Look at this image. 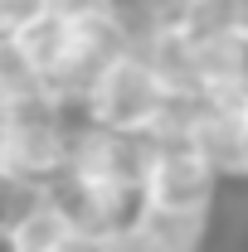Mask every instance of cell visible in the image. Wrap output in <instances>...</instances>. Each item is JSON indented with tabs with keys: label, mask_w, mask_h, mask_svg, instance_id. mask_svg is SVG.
<instances>
[{
	"label": "cell",
	"mask_w": 248,
	"mask_h": 252,
	"mask_svg": "<svg viewBox=\"0 0 248 252\" xmlns=\"http://www.w3.org/2000/svg\"><path fill=\"white\" fill-rule=\"evenodd\" d=\"M59 252H112V233H78L73 228V238Z\"/></svg>",
	"instance_id": "cell-13"
},
{
	"label": "cell",
	"mask_w": 248,
	"mask_h": 252,
	"mask_svg": "<svg viewBox=\"0 0 248 252\" xmlns=\"http://www.w3.org/2000/svg\"><path fill=\"white\" fill-rule=\"evenodd\" d=\"M0 83H5L15 97H30V93L44 88L39 68L30 63V54L20 49V39H15V34H0Z\"/></svg>",
	"instance_id": "cell-10"
},
{
	"label": "cell",
	"mask_w": 248,
	"mask_h": 252,
	"mask_svg": "<svg viewBox=\"0 0 248 252\" xmlns=\"http://www.w3.org/2000/svg\"><path fill=\"white\" fill-rule=\"evenodd\" d=\"M15 107H20V97H15L10 88H5V83H0V131L15 122Z\"/></svg>",
	"instance_id": "cell-15"
},
{
	"label": "cell",
	"mask_w": 248,
	"mask_h": 252,
	"mask_svg": "<svg viewBox=\"0 0 248 252\" xmlns=\"http://www.w3.org/2000/svg\"><path fill=\"white\" fill-rule=\"evenodd\" d=\"M5 209H10V194L0 189V223H5Z\"/></svg>",
	"instance_id": "cell-16"
},
{
	"label": "cell",
	"mask_w": 248,
	"mask_h": 252,
	"mask_svg": "<svg viewBox=\"0 0 248 252\" xmlns=\"http://www.w3.org/2000/svg\"><path fill=\"white\" fill-rule=\"evenodd\" d=\"M136 54L151 63L156 83L165 93H200V73H195V44H190L185 25H161L136 44Z\"/></svg>",
	"instance_id": "cell-8"
},
{
	"label": "cell",
	"mask_w": 248,
	"mask_h": 252,
	"mask_svg": "<svg viewBox=\"0 0 248 252\" xmlns=\"http://www.w3.org/2000/svg\"><path fill=\"white\" fill-rule=\"evenodd\" d=\"M73 112L63 107L49 88L20 97L15 122L0 131V189H54L68 170V136H73Z\"/></svg>",
	"instance_id": "cell-1"
},
{
	"label": "cell",
	"mask_w": 248,
	"mask_h": 252,
	"mask_svg": "<svg viewBox=\"0 0 248 252\" xmlns=\"http://www.w3.org/2000/svg\"><path fill=\"white\" fill-rule=\"evenodd\" d=\"M219 180L224 175L190 146H151L136 199L156 204V209H175V214H214Z\"/></svg>",
	"instance_id": "cell-4"
},
{
	"label": "cell",
	"mask_w": 248,
	"mask_h": 252,
	"mask_svg": "<svg viewBox=\"0 0 248 252\" xmlns=\"http://www.w3.org/2000/svg\"><path fill=\"white\" fill-rule=\"evenodd\" d=\"M234 180H248V112H244V126H239V165H234Z\"/></svg>",
	"instance_id": "cell-14"
},
{
	"label": "cell",
	"mask_w": 248,
	"mask_h": 252,
	"mask_svg": "<svg viewBox=\"0 0 248 252\" xmlns=\"http://www.w3.org/2000/svg\"><path fill=\"white\" fill-rule=\"evenodd\" d=\"M73 238V219L54 189H20L0 223V252H59Z\"/></svg>",
	"instance_id": "cell-5"
},
{
	"label": "cell",
	"mask_w": 248,
	"mask_h": 252,
	"mask_svg": "<svg viewBox=\"0 0 248 252\" xmlns=\"http://www.w3.org/2000/svg\"><path fill=\"white\" fill-rule=\"evenodd\" d=\"M54 15L63 20H73V25H83V20H102V15H112L117 10V0H44Z\"/></svg>",
	"instance_id": "cell-11"
},
{
	"label": "cell",
	"mask_w": 248,
	"mask_h": 252,
	"mask_svg": "<svg viewBox=\"0 0 248 252\" xmlns=\"http://www.w3.org/2000/svg\"><path fill=\"white\" fill-rule=\"evenodd\" d=\"M239 126H244V112H234V107L200 93L195 117L185 126V146L195 156H205L219 175H234V165H239Z\"/></svg>",
	"instance_id": "cell-7"
},
{
	"label": "cell",
	"mask_w": 248,
	"mask_h": 252,
	"mask_svg": "<svg viewBox=\"0 0 248 252\" xmlns=\"http://www.w3.org/2000/svg\"><path fill=\"white\" fill-rule=\"evenodd\" d=\"M15 39H20V49L30 54V63L39 68V78H49L63 63L68 44H73V20H63V15H54V10L44 5L34 20H25V25L15 30Z\"/></svg>",
	"instance_id": "cell-9"
},
{
	"label": "cell",
	"mask_w": 248,
	"mask_h": 252,
	"mask_svg": "<svg viewBox=\"0 0 248 252\" xmlns=\"http://www.w3.org/2000/svg\"><path fill=\"white\" fill-rule=\"evenodd\" d=\"M39 10H44V0H0V34H15Z\"/></svg>",
	"instance_id": "cell-12"
},
{
	"label": "cell",
	"mask_w": 248,
	"mask_h": 252,
	"mask_svg": "<svg viewBox=\"0 0 248 252\" xmlns=\"http://www.w3.org/2000/svg\"><path fill=\"white\" fill-rule=\"evenodd\" d=\"M146 160H151L146 136H131V131H112V126L83 122V126H73V136H68V170H63V175L136 199L141 175H146Z\"/></svg>",
	"instance_id": "cell-3"
},
{
	"label": "cell",
	"mask_w": 248,
	"mask_h": 252,
	"mask_svg": "<svg viewBox=\"0 0 248 252\" xmlns=\"http://www.w3.org/2000/svg\"><path fill=\"white\" fill-rule=\"evenodd\" d=\"M126 233H131L136 252H205L209 214H175V209H156V204L136 199Z\"/></svg>",
	"instance_id": "cell-6"
},
{
	"label": "cell",
	"mask_w": 248,
	"mask_h": 252,
	"mask_svg": "<svg viewBox=\"0 0 248 252\" xmlns=\"http://www.w3.org/2000/svg\"><path fill=\"white\" fill-rule=\"evenodd\" d=\"M161 102H165V88L156 83L151 63L141 59L136 49H117L112 59L102 63V73L93 78L88 97H83V122L146 136L156 112H161Z\"/></svg>",
	"instance_id": "cell-2"
}]
</instances>
